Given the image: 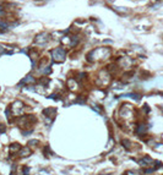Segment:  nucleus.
I'll return each instance as SVG.
<instances>
[{
  "instance_id": "f257e3e1",
  "label": "nucleus",
  "mask_w": 163,
  "mask_h": 175,
  "mask_svg": "<svg viewBox=\"0 0 163 175\" xmlns=\"http://www.w3.org/2000/svg\"><path fill=\"white\" fill-rule=\"evenodd\" d=\"M53 55H54V58H55L57 60L59 59L60 61H61V60H64V58H65V53H64V50L60 49V48H58V49L54 50V52H53Z\"/></svg>"
},
{
  "instance_id": "f03ea898",
  "label": "nucleus",
  "mask_w": 163,
  "mask_h": 175,
  "mask_svg": "<svg viewBox=\"0 0 163 175\" xmlns=\"http://www.w3.org/2000/svg\"><path fill=\"white\" fill-rule=\"evenodd\" d=\"M28 154H30V149L27 148V147L22 149V152H21V155H22V157H26V155H28Z\"/></svg>"
},
{
  "instance_id": "7ed1b4c3",
  "label": "nucleus",
  "mask_w": 163,
  "mask_h": 175,
  "mask_svg": "<svg viewBox=\"0 0 163 175\" xmlns=\"http://www.w3.org/2000/svg\"><path fill=\"white\" fill-rule=\"evenodd\" d=\"M1 53H3V48H1V47H0V54H1Z\"/></svg>"
}]
</instances>
